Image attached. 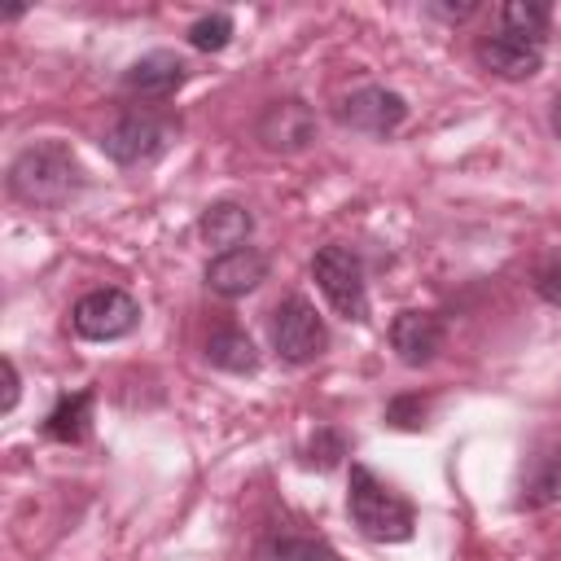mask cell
<instances>
[{"mask_svg":"<svg viewBox=\"0 0 561 561\" xmlns=\"http://www.w3.org/2000/svg\"><path fill=\"white\" fill-rule=\"evenodd\" d=\"M443 342H447V324H443V316H434V311H399V316L390 320V351H394L399 364H408V368L434 364L438 351H443Z\"/></svg>","mask_w":561,"mask_h":561,"instance_id":"cell-11","label":"cell"},{"mask_svg":"<svg viewBox=\"0 0 561 561\" xmlns=\"http://www.w3.org/2000/svg\"><path fill=\"white\" fill-rule=\"evenodd\" d=\"M206 359H210L215 368H224V373H254V368H259V351H254V342H250L241 329H219V333H210Z\"/></svg>","mask_w":561,"mask_h":561,"instance_id":"cell-17","label":"cell"},{"mask_svg":"<svg viewBox=\"0 0 561 561\" xmlns=\"http://www.w3.org/2000/svg\"><path fill=\"white\" fill-rule=\"evenodd\" d=\"M70 324L88 342H114V337H127L140 324V302L127 289L105 285V289H92V294H83L75 302Z\"/></svg>","mask_w":561,"mask_h":561,"instance_id":"cell-6","label":"cell"},{"mask_svg":"<svg viewBox=\"0 0 561 561\" xmlns=\"http://www.w3.org/2000/svg\"><path fill=\"white\" fill-rule=\"evenodd\" d=\"M548 127H552V136L561 140V92H557L552 105H548Z\"/></svg>","mask_w":561,"mask_h":561,"instance_id":"cell-25","label":"cell"},{"mask_svg":"<svg viewBox=\"0 0 561 561\" xmlns=\"http://www.w3.org/2000/svg\"><path fill=\"white\" fill-rule=\"evenodd\" d=\"M522 508H552L561 504V438L557 443H543L526 473H522V495H517Z\"/></svg>","mask_w":561,"mask_h":561,"instance_id":"cell-13","label":"cell"},{"mask_svg":"<svg viewBox=\"0 0 561 561\" xmlns=\"http://www.w3.org/2000/svg\"><path fill=\"white\" fill-rule=\"evenodd\" d=\"M500 31L504 35H517V39H530V44H543L548 35V22H552V9L543 0H508L500 4Z\"/></svg>","mask_w":561,"mask_h":561,"instance_id":"cell-16","label":"cell"},{"mask_svg":"<svg viewBox=\"0 0 561 561\" xmlns=\"http://www.w3.org/2000/svg\"><path fill=\"white\" fill-rule=\"evenodd\" d=\"M263 280H267V254L259 245H237V250H224L206 263V285L219 298H245Z\"/></svg>","mask_w":561,"mask_h":561,"instance_id":"cell-12","label":"cell"},{"mask_svg":"<svg viewBox=\"0 0 561 561\" xmlns=\"http://www.w3.org/2000/svg\"><path fill=\"white\" fill-rule=\"evenodd\" d=\"M342 456H346V438H342V430L320 425V430L311 434V443H307V460H311L316 469H333Z\"/></svg>","mask_w":561,"mask_h":561,"instance_id":"cell-20","label":"cell"},{"mask_svg":"<svg viewBox=\"0 0 561 561\" xmlns=\"http://www.w3.org/2000/svg\"><path fill=\"white\" fill-rule=\"evenodd\" d=\"M88 416H92V390L61 394L53 403V412L44 416V438H53V443H79L88 434Z\"/></svg>","mask_w":561,"mask_h":561,"instance_id":"cell-15","label":"cell"},{"mask_svg":"<svg viewBox=\"0 0 561 561\" xmlns=\"http://www.w3.org/2000/svg\"><path fill=\"white\" fill-rule=\"evenodd\" d=\"M346 508H351V522L364 539L373 543H403L412 539L416 530V513L412 504L386 486L368 465H351V491H346Z\"/></svg>","mask_w":561,"mask_h":561,"instance_id":"cell-2","label":"cell"},{"mask_svg":"<svg viewBox=\"0 0 561 561\" xmlns=\"http://www.w3.org/2000/svg\"><path fill=\"white\" fill-rule=\"evenodd\" d=\"M267 333H272V351L285 364H311L329 346V329H324L320 311L302 294H289V298L276 302V311L267 320Z\"/></svg>","mask_w":561,"mask_h":561,"instance_id":"cell-5","label":"cell"},{"mask_svg":"<svg viewBox=\"0 0 561 561\" xmlns=\"http://www.w3.org/2000/svg\"><path fill=\"white\" fill-rule=\"evenodd\" d=\"M316 131H320L316 110H311L302 96L267 101V105H263V114H259V123H254L259 145H263L267 153H285V158H289V153L311 149V145H316Z\"/></svg>","mask_w":561,"mask_h":561,"instance_id":"cell-8","label":"cell"},{"mask_svg":"<svg viewBox=\"0 0 561 561\" xmlns=\"http://www.w3.org/2000/svg\"><path fill=\"white\" fill-rule=\"evenodd\" d=\"M311 276L320 285V294L329 298V307L342 316V320H368V285H364V263L351 245L333 241V245H320L316 259H311Z\"/></svg>","mask_w":561,"mask_h":561,"instance_id":"cell-3","label":"cell"},{"mask_svg":"<svg viewBox=\"0 0 561 561\" xmlns=\"http://www.w3.org/2000/svg\"><path fill=\"white\" fill-rule=\"evenodd\" d=\"M535 294H539L543 302H552V307H561V254L535 267Z\"/></svg>","mask_w":561,"mask_h":561,"instance_id":"cell-22","label":"cell"},{"mask_svg":"<svg viewBox=\"0 0 561 561\" xmlns=\"http://www.w3.org/2000/svg\"><path fill=\"white\" fill-rule=\"evenodd\" d=\"M18 390H22V381H18V364L4 359V399H0V412H13V408H18Z\"/></svg>","mask_w":561,"mask_h":561,"instance_id":"cell-24","label":"cell"},{"mask_svg":"<svg viewBox=\"0 0 561 561\" xmlns=\"http://www.w3.org/2000/svg\"><path fill=\"white\" fill-rule=\"evenodd\" d=\"M263 561H337V552L316 535H272L259 548Z\"/></svg>","mask_w":561,"mask_h":561,"instance_id":"cell-18","label":"cell"},{"mask_svg":"<svg viewBox=\"0 0 561 561\" xmlns=\"http://www.w3.org/2000/svg\"><path fill=\"white\" fill-rule=\"evenodd\" d=\"M473 61H478L486 75L504 79V83H522V79H535V75H539V66H543V44H530V39H517V35L495 31V35H482V39L473 44Z\"/></svg>","mask_w":561,"mask_h":561,"instance_id":"cell-9","label":"cell"},{"mask_svg":"<svg viewBox=\"0 0 561 561\" xmlns=\"http://www.w3.org/2000/svg\"><path fill=\"white\" fill-rule=\"evenodd\" d=\"M425 13L438 18V22H465V18L478 13V0H460V4H425Z\"/></svg>","mask_w":561,"mask_h":561,"instance_id":"cell-23","label":"cell"},{"mask_svg":"<svg viewBox=\"0 0 561 561\" xmlns=\"http://www.w3.org/2000/svg\"><path fill=\"white\" fill-rule=\"evenodd\" d=\"M425 408H430V399H421V394H399V399L386 403V421H390L394 430H421V425H425Z\"/></svg>","mask_w":561,"mask_h":561,"instance_id":"cell-21","label":"cell"},{"mask_svg":"<svg viewBox=\"0 0 561 561\" xmlns=\"http://www.w3.org/2000/svg\"><path fill=\"white\" fill-rule=\"evenodd\" d=\"M184 83H188V61L180 53H167V48H153V53L136 57L123 70V92L127 96H140V101H167Z\"/></svg>","mask_w":561,"mask_h":561,"instance_id":"cell-10","label":"cell"},{"mask_svg":"<svg viewBox=\"0 0 561 561\" xmlns=\"http://www.w3.org/2000/svg\"><path fill=\"white\" fill-rule=\"evenodd\" d=\"M197 232H202L206 245H215V250L224 254V250H237V245L250 241L254 215H250V206H241V202H210V206L202 210V219H197Z\"/></svg>","mask_w":561,"mask_h":561,"instance_id":"cell-14","label":"cell"},{"mask_svg":"<svg viewBox=\"0 0 561 561\" xmlns=\"http://www.w3.org/2000/svg\"><path fill=\"white\" fill-rule=\"evenodd\" d=\"M228 39H232V18L228 13H206V18H197L188 26V44L197 53H224Z\"/></svg>","mask_w":561,"mask_h":561,"instance_id":"cell-19","label":"cell"},{"mask_svg":"<svg viewBox=\"0 0 561 561\" xmlns=\"http://www.w3.org/2000/svg\"><path fill=\"white\" fill-rule=\"evenodd\" d=\"M175 131H180V127H175L167 114L127 110V114H118V118L105 127L101 149H105V158H114L118 167H145V162H153V158L167 153V145L175 140Z\"/></svg>","mask_w":561,"mask_h":561,"instance_id":"cell-4","label":"cell"},{"mask_svg":"<svg viewBox=\"0 0 561 561\" xmlns=\"http://www.w3.org/2000/svg\"><path fill=\"white\" fill-rule=\"evenodd\" d=\"M403 118H408V101L394 88H381V83H364V88H355L337 101V123L359 131V136L386 140L403 127Z\"/></svg>","mask_w":561,"mask_h":561,"instance_id":"cell-7","label":"cell"},{"mask_svg":"<svg viewBox=\"0 0 561 561\" xmlns=\"http://www.w3.org/2000/svg\"><path fill=\"white\" fill-rule=\"evenodd\" d=\"M9 197L31 210H57L83 188V167L66 140H35L9 162Z\"/></svg>","mask_w":561,"mask_h":561,"instance_id":"cell-1","label":"cell"}]
</instances>
